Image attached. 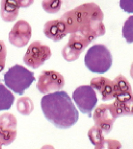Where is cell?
I'll return each instance as SVG.
<instances>
[{"label": "cell", "instance_id": "1", "mask_svg": "<svg viewBox=\"0 0 133 149\" xmlns=\"http://www.w3.org/2000/svg\"><path fill=\"white\" fill-rule=\"evenodd\" d=\"M60 19L65 22L68 33H76L91 42L105 33L103 12L94 2L77 6L64 13Z\"/></svg>", "mask_w": 133, "mask_h": 149}, {"label": "cell", "instance_id": "2", "mask_svg": "<svg viewBox=\"0 0 133 149\" xmlns=\"http://www.w3.org/2000/svg\"><path fill=\"white\" fill-rule=\"evenodd\" d=\"M41 107L47 120L61 129L71 127L79 118V112L65 91H56L42 97Z\"/></svg>", "mask_w": 133, "mask_h": 149}, {"label": "cell", "instance_id": "3", "mask_svg": "<svg viewBox=\"0 0 133 149\" xmlns=\"http://www.w3.org/2000/svg\"><path fill=\"white\" fill-rule=\"evenodd\" d=\"M84 62L85 66L92 72L104 74L112 65V55L106 46L96 44L88 50Z\"/></svg>", "mask_w": 133, "mask_h": 149}, {"label": "cell", "instance_id": "4", "mask_svg": "<svg viewBox=\"0 0 133 149\" xmlns=\"http://www.w3.org/2000/svg\"><path fill=\"white\" fill-rule=\"evenodd\" d=\"M4 77L6 86L19 95H22L36 80L34 72L18 64L9 68Z\"/></svg>", "mask_w": 133, "mask_h": 149}, {"label": "cell", "instance_id": "5", "mask_svg": "<svg viewBox=\"0 0 133 149\" xmlns=\"http://www.w3.org/2000/svg\"><path fill=\"white\" fill-rule=\"evenodd\" d=\"M72 99L81 112L91 118L92 111L98 101L96 93L93 87L89 85L77 87L72 93Z\"/></svg>", "mask_w": 133, "mask_h": 149}, {"label": "cell", "instance_id": "6", "mask_svg": "<svg viewBox=\"0 0 133 149\" xmlns=\"http://www.w3.org/2000/svg\"><path fill=\"white\" fill-rule=\"evenodd\" d=\"M51 56L50 48L41 41L37 40L33 41L29 46L23 60L28 67L37 69L49 59Z\"/></svg>", "mask_w": 133, "mask_h": 149}, {"label": "cell", "instance_id": "7", "mask_svg": "<svg viewBox=\"0 0 133 149\" xmlns=\"http://www.w3.org/2000/svg\"><path fill=\"white\" fill-rule=\"evenodd\" d=\"M118 115L112 104H102L95 109L93 118L95 125L102 130L104 134H109L112 130L114 124Z\"/></svg>", "mask_w": 133, "mask_h": 149}, {"label": "cell", "instance_id": "8", "mask_svg": "<svg viewBox=\"0 0 133 149\" xmlns=\"http://www.w3.org/2000/svg\"><path fill=\"white\" fill-rule=\"evenodd\" d=\"M65 85L63 76L57 72L44 70L39 77L37 88L42 93H50L62 89Z\"/></svg>", "mask_w": 133, "mask_h": 149}, {"label": "cell", "instance_id": "9", "mask_svg": "<svg viewBox=\"0 0 133 149\" xmlns=\"http://www.w3.org/2000/svg\"><path fill=\"white\" fill-rule=\"evenodd\" d=\"M91 86L101 94L103 101L116 99L120 95L119 86L116 78L111 80L105 77H96L91 80Z\"/></svg>", "mask_w": 133, "mask_h": 149}, {"label": "cell", "instance_id": "10", "mask_svg": "<svg viewBox=\"0 0 133 149\" xmlns=\"http://www.w3.org/2000/svg\"><path fill=\"white\" fill-rule=\"evenodd\" d=\"M91 41L76 33H70L68 42L62 50L64 58L68 62L77 60Z\"/></svg>", "mask_w": 133, "mask_h": 149}, {"label": "cell", "instance_id": "11", "mask_svg": "<svg viewBox=\"0 0 133 149\" xmlns=\"http://www.w3.org/2000/svg\"><path fill=\"white\" fill-rule=\"evenodd\" d=\"M32 32L31 25L28 22L19 20L14 25L8 34L9 42L16 47H24L30 41Z\"/></svg>", "mask_w": 133, "mask_h": 149}, {"label": "cell", "instance_id": "12", "mask_svg": "<svg viewBox=\"0 0 133 149\" xmlns=\"http://www.w3.org/2000/svg\"><path fill=\"white\" fill-rule=\"evenodd\" d=\"M17 120L13 114L0 115V144L8 146L14 142L17 136Z\"/></svg>", "mask_w": 133, "mask_h": 149}, {"label": "cell", "instance_id": "13", "mask_svg": "<svg viewBox=\"0 0 133 149\" xmlns=\"http://www.w3.org/2000/svg\"><path fill=\"white\" fill-rule=\"evenodd\" d=\"M43 32L46 37L54 42L62 40L68 33L66 23L61 19L46 22Z\"/></svg>", "mask_w": 133, "mask_h": 149}, {"label": "cell", "instance_id": "14", "mask_svg": "<svg viewBox=\"0 0 133 149\" xmlns=\"http://www.w3.org/2000/svg\"><path fill=\"white\" fill-rule=\"evenodd\" d=\"M20 8L17 0H1L0 13L1 19L6 22L15 21Z\"/></svg>", "mask_w": 133, "mask_h": 149}, {"label": "cell", "instance_id": "15", "mask_svg": "<svg viewBox=\"0 0 133 149\" xmlns=\"http://www.w3.org/2000/svg\"><path fill=\"white\" fill-rule=\"evenodd\" d=\"M15 100V97L5 86L0 83V111L10 109Z\"/></svg>", "mask_w": 133, "mask_h": 149}, {"label": "cell", "instance_id": "16", "mask_svg": "<svg viewBox=\"0 0 133 149\" xmlns=\"http://www.w3.org/2000/svg\"><path fill=\"white\" fill-rule=\"evenodd\" d=\"M118 117L133 115V97L122 100H116L113 103Z\"/></svg>", "mask_w": 133, "mask_h": 149}, {"label": "cell", "instance_id": "17", "mask_svg": "<svg viewBox=\"0 0 133 149\" xmlns=\"http://www.w3.org/2000/svg\"><path fill=\"white\" fill-rule=\"evenodd\" d=\"M88 136L95 149H102L105 139L104 133L100 128L94 125L89 131Z\"/></svg>", "mask_w": 133, "mask_h": 149}, {"label": "cell", "instance_id": "18", "mask_svg": "<svg viewBox=\"0 0 133 149\" xmlns=\"http://www.w3.org/2000/svg\"><path fill=\"white\" fill-rule=\"evenodd\" d=\"M18 111L23 115H29L34 109L32 100L28 97H21L18 100L16 103Z\"/></svg>", "mask_w": 133, "mask_h": 149}, {"label": "cell", "instance_id": "19", "mask_svg": "<svg viewBox=\"0 0 133 149\" xmlns=\"http://www.w3.org/2000/svg\"><path fill=\"white\" fill-rule=\"evenodd\" d=\"M62 3V0H43L42 5L46 13L55 14L60 10Z\"/></svg>", "mask_w": 133, "mask_h": 149}, {"label": "cell", "instance_id": "20", "mask_svg": "<svg viewBox=\"0 0 133 149\" xmlns=\"http://www.w3.org/2000/svg\"><path fill=\"white\" fill-rule=\"evenodd\" d=\"M123 36L128 43H133V15L129 16L124 22L122 29Z\"/></svg>", "mask_w": 133, "mask_h": 149}, {"label": "cell", "instance_id": "21", "mask_svg": "<svg viewBox=\"0 0 133 149\" xmlns=\"http://www.w3.org/2000/svg\"><path fill=\"white\" fill-rule=\"evenodd\" d=\"M7 48L3 40H0V72L3 70L6 64Z\"/></svg>", "mask_w": 133, "mask_h": 149}, {"label": "cell", "instance_id": "22", "mask_svg": "<svg viewBox=\"0 0 133 149\" xmlns=\"http://www.w3.org/2000/svg\"><path fill=\"white\" fill-rule=\"evenodd\" d=\"M119 5L125 12L133 13V0H120Z\"/></svg>", "mask_w": 133, "mask_h": 149}, {"label": "cell", "instance_id": "23", "mask_svg": "<svg viewBox=\"0 0 133 149\" xmlns=\"http://www.w3.org/2000/svg\"><path fill=\"white\" fill-rule=\"evenodd\" d=\"M122 147L121 143L118 141L112 139H105L103 148H120Z\"/></svg>", "mask_w": 133, "mask_h": 149}, {"label": "cell", "instance_id": "24", "mask_svg": "<svg viewBox=\"0 0 133 149\" xmlns=\"http://www.w3.org/2000/svg\"><path fill=\"white\" fill-rule=\"evenodd\" d=\"M20 8H28L32 4L34 0H17Z\"/></svg>", "mask_w": 133, "mask_h": 149}, {"label": "cell", "instance_id": "25", "mask_svg": "<svg viewBox=\"0 0 133 149\" xmlns=\"http://www.w3.org/2000/svg\"><path fill=\"white\" fill-rule=\"evenodd\" d=\"M130 75L131 78L133 79V62L132 63V64L131 65V67H130Z\"/></svg>", "mask_w": 133, "mask_h": 149}, {"label": "cell", "instance_id": "26", "mask_svg": "<svg viewBox=\"0 0 133 149\" xmlns=\"http://www.w3.org/2000/svg\"><path fill=\"white\" fill-rule=\"evenodd\" d=\"M1 146H1V144H0V149H1Z\"/></svg>", "mask_w": 133, "mask_h": 149}]
</instances>
